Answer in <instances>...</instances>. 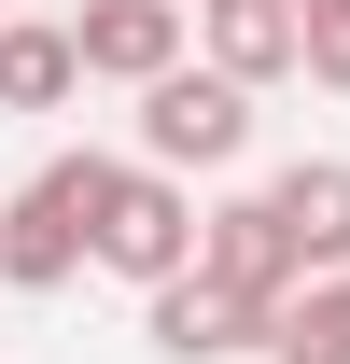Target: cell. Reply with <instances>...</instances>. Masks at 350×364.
Here are the masks:
<instances>
[{"mask_svg": "<svg viewBox=\"0 0 350 364\" xmlns=\"http://www.w3.org/2000/svg\"><path fill=\"white\" fill-rule=\"evenodd\" d=\"M98 196H112V154H43V168L0 196V280L14 294L85 280L98 267Z\"/></svg>", "mask_w": 350, "mask_h": 364, "instance_id": "1", "label": "cell"}, {"mask_svg": "<svg viewBox=\"0 0 350 364\" xmlns=\"http://www.w3.org/2000/svg\"><path fill=\"white\" fill-rule=\"evenodd\" d=\"M196 238H211V210L182 196V168L112 154V196H98V267L154 294V280H182V267H196Z\"/></svg>", "mask_w": 350, "mask_h": 364, "instance_id": "2", "label": "cell"}, {"mask_svg": "<svg viewBox=\"0 0 350 364\" xmlns=\"http://www.w3.org/2000/svg\"><path fill=\"white\" fill-rule=\"evenodd\" d=\"M140 154L154 168H238L253 154V85L211 70V56H182L169 85H140Z\"/></svg>", "mask_w": 350, "mask_h": 364, "instance_id": "3", "label": "cell"}, {"mask_svg": "<svg viewBox=\"0 0 350 364\" xmlns=\"http://www.w3.org/2000/svg\"><path fill=\"white\" fill-rule=\"evenodd\" d=\"M140 336L169 364H238V350H266L280 336V309H253L238 280H211V267H182V280H154L140 294Z\"/></svg>", "mask_w": 350, "mask_h": 364, "instance_id": "4", "label": "cell"}, {"mask_svg": "<svg viewBox=\"0 0 350 364\" xmlns=\"http://www.w3.org/2000/svg\"><path fill=\"white\" fill-rule=\"evenodd\" d=\"M70 43H85V85H169L182 70V43H196V14H182V0H85V14H70Z\"/></svg>", "mask_w": 350, "mask_h": 364, "instance_id": "5", "label": "cell"}, {"mask_svg": "<svg viewBox=\"0 0 350 364\" xmlns=\"http://www.w3.org/2000/svg\"><path fill=\"white\" fill-rule=\"evenodd\" d=\"M196 267L238 280L253 309H295V294H308V252H295V225H280V196H224L211 238H196Z\"/></svg>", "mask_w": 350, "mask_h": 364, "instance_id": "6", "label": "cell"}, {"mask_svg": "<svg viewBox=\"0 0 350 364\" xmlns=\"http://www.w3.org/2000/svg\"><path fill=\"white\" fill-rule=\"evenodd\" d=\"M196 56H211V70H238V85H295L308 70V14L295 0H196Z\"/></svg>", "mask_w": 350, "mask_h": 364, "instance_id": "7", "label": "cell"}, {"mask_svg": "<svg viewBox=\"0 0 350 364\" xmlns=\"http://www.w3.org/2000/svg\"><path fill=\"white\" fill-rule=\"evenodd\" d=\"M266 196H280V225H295L308 280H336V267H350V154H295Z\"/></svg>", "mask_w": 350, "mask_h": 364, "instance_id": "8", "label": "cell"}, {"mask_svg": "<svg viewBox=\"0 0 350 364\" xmlns=\"http://www.w3.org/2000/svg\"><path fill=\"white\" fill-rule=\"evenodd\" d=\"M70 85H85V43L43 14H0V112H56Z\"/></svg>", "mask_w": 350, "mask_h": 364, "instance_id": "9", "label": "cell"}, {"mask_svg": "<svg viewBox=\"0 0 350 364\" xmlns=\"http://www.w3.org/2000/svg\"><path fill=\"white\" fill-rule=\"evenodd\" d=\"M266 364H350V267H336V280H308L295 309H280Z\"/></svg>", "mask_w": 350, "mask_h": 364, "instance_id": "10", "label": "cell"}, {"mask_svg": "<svg viewBox=\"0 0 350 364\" xmlns=\"http://www.w3.org/2000/svg\"><path fill=\"white\" fill-rule=\"evenodd\" d=\"M308 85L350 98V0H336V14H308Z\"/></svg>", "mask_w": 350, "mask_h": 364, "instance_id": "11", "label": "cell"}, {"mask_svg": "<svg viewBox=\"0 0 350 364\" xmlns=\"http://www.w3.org/2000/svg\"><path fill=\"white\" fill-rule=\"evenodd\" d=\"M295 14H336V0H295Z\"/></svg>", "mask_w": 350, "mask_h": 364, "instance_id": "12", "label": "cell"}]
</instances>
